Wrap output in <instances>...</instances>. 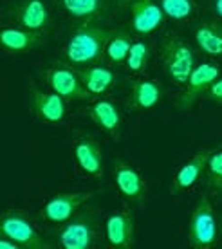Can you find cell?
Instances as JSON below:
<instances>
[{"instance_id": "6da1fadb", "label": "cell", "mask_w": 222, "mask_h": 249, "mask_svg": "<svg viewBox=\"0 0 222 249\" xmlns=\"http://www.w3.org/2000/svg\"><path fill=\"white\" fill-rule=\"evenodd\" d=\"M114 31L103 29L101 25L94 24L92 20H87L85 24L78 27L71 35L65 47V56L74 65H91L101 60L107 51L109 40Z\"/></svg>"}, {"instance_id": "7a4b0ae2", "label": "cell", "mask_w": 222, "mask_h": 249, "mask_svg": "<svg viewBox=\"0 0 222 249\" xmlns=\"http://www.w3.org/2000/svg\"><path fill=\"white\" fill-rule=\"evenodd\" d=\"M188 238L193 249H210L217 242V220L215 212L208 195L203 193L197 199L188 226Z\"/></svg>"}, {"instance_id": "3957f363", "label": "cell", "mask_w": 222, "mask_h": 249, "mask_svg": "<svg viewBox=\"0 0 222 249\" xmlns=\"http://www.w3.org/2000/svg\"><path fill=\"white\" fill-rule=\"evenodd\" d=\"M161 58H163L168 76L175 83L185 85L190 78L191 71L195 69V56H193L190 45L185 44L177 36H168L161 47Z\"/></svg>"}, {"instance_id": "277c9868", "label": "cell", "mask_w": 222, "mask_h": 249, "mask_svg": "<svg viewBox=\"0 0 222 249\" xmlns=\"http://www.w3.org/2000/svg\"><path fill=\"white\" fill-rule=\"evenodd\" d=\"M96 237V212L92 208L76 213L58 233V244L65 249H89Z\"/></svg>"}, {"instance_id": "5b68a950", "label": "cell", "mask_w": 222, "mask_h": 249, "mask_svg": "<svg viewBox=\"0 0 222 249\" xmlns=\"http://www.w3.org/2000/svg\"><path fill=\"white\" fill-rule=\"evenodd\" d=\"M0 233L2 237L15 240L24 249H49L51 244L43 240L35 226L18 212H6L0 220Z\"/></svg>"}, {"instance_id": "8992f818", "label": "cell", "mask_w": 222, "mask_h": 249, "mask_svg": "<svg viewBox=\"0 0 222 249\" xmlns=\"http://www.w3.org/2000/svg\"><path fill=\"white\" fill-rule=\"evenodd\" d=\"M45 80L51 90H55L65 100H89L92 96L83 85L76 69L65 63H55L53 67L47 69Z\"/></svg>"}, {"instance_id": "52a82bcc", "label": "cell", "mask_w": 222, "mask_h": 249, "mask_svg": "<svg viewBox=\"0 0 222 249\" xmlns=\"http://www.w3.org/2000/svg\"><path fill=\"white\" fill-rule=\"evenodd\" d=\"M92 197V192L58 193L45 202V206L42 208V217L53 224H63L69 218H73L81 206Z\"/></svg>"}, {"instance_id": "ba28073f", "label": "cell", "mask_w": 222, "mask_h": 249, "mask_svg": "<svg viewBox=\"0 0 222 249\" xmlns=\"http://www.w3.org/2000/svg\"><path fill=\"white\" fill-rule=\"evenodd\" d=\"M221 76V67H217L213 63H203L191 71L190 78L185 85V92L181 94L177 107L181 110H188L199 101L201 96L206 94V90L210 89V85Z\"/></svg>"}, {"instance_id": "9c48e42d", "label": "cell", "mask_w": 222, "mask_h": 249, "mask_svg": "<svg viewBox=\"0 0 222 249\" xmlns=\"http://www.w3.org/2000/svg\"><path fill=\"white\" fill-rule=\"evenodd\" d=\"M27 105L31 112L45 123H58L65 118V98L55 90L43 92L40 89H31L27 94Z\"/></svg>"}, {"instance_id": "30bf717a", "label": "cell", "mask_w": 222, "mask_h": 249, "mask_svg": "<svg viewBox=\"0 0 222 249\" xmlns=\"http://www.w3.org/2000/svg\"><path fill=\"white\" fill-rule=\"evenodd\" d=\"M132 27L139 35L154 33L165 20V13L155 0H129Z\"/></svg>"}, {"instance_id": "8fae6325", "label": "cell", "mask_w": 222, "mask_h": 249, "mask_svg": "<svg viewBox=\"0 0 222 249\" xmlns=\"http://www.w3.org/2000/svg\"><path fill=\"white\" fill-rule=\"evenodd\" d=\"M105 235L112 248L130 249L134 246V215L132 212H116L107 218Z\"/></svg>"}, {"instance_id": "7c38bea8", "label": "cell", "mask_w": 222, "mask_h": 249, "mask_svg": "<svg viewBox=\"0 0 222 249\" xmlns=\"http://www.w3.org/2000/svg\"><path fill=\"white\" fill-rule=\"evenodd\" d=\"M114 181L123 197L132 202H143L147 195V184L134 166H130L129 162L117 161L114 164Z\"/></svg>"}, {"instance_id": "4fadbf2b", "label": "cell", "mask_w": 222, "mask_h": 249, "mask_svg": "<svg viewBox=\"0 0 222 249\" xmlns=\"http://www.w3.org/2000/svg\"><path fill=\"white\" fill-rule=\"evenodd\" d=\"M76 162L87 175L101 177L103 175V156L98 141L92 136H81L74 143Z\"/></svg>"}, {"instance_id": "5bb4252c", "label": "cell", "mask_w": 222, "mask_h": 249, "mask_svg": "<svg viewBox=\"0 0 222 249\" xmlns=\"http://www.w3.org/2000/svg\"><path fill=\"white\" fill-rule=\"evenodd\" d=\"M211 152H213V150H199L190 161L185 162V164L181 166L179 172L173 177L172 190H170L172 195H179V193H183L185 190L191 188L199 179H201L203 172L206 170V162L210 159Z\"/></svg>"}, {"instance_id": "9a60e30c", "label": "cell", "mask_w": 222, "mask_h": 249, "mask_svg": "<svg viewBox=\"0 0 222 249\" xmlns=\"http://www.w3.org/2000/svg\"><path fill=\"white\" fill-rule=\"evenodd\" d=\"M163 98V89L155 80H134L130 83L129 105L136 110H148L155 107Z\"/></svg>"}, {"instance_id": "2e32d148", "label": "cell", "mask_w": 222, "mask_h": 249, "mask_svg": "<svg viewBox=\"0 0 222 249\" xmlns=\"http://www.w3.org/2000/svg\"><path fill=\"white\" fill-rule=\"evenodd\" d=\"M17 20L22 27L42 33L49 25V11L42 0H24L15 9Z\"/></svg>"}, {"instance_id": "e0dca14e", "label": "cell", "mask_w": 222, "mask_h": 249, "mask_svg": "<svg viewBox=\"0 0 222 249\" xmlns=\"http://www.w3.org/2000/svg\"><path fill=\"white\" fill-rule=\"evenodd\" d=\"M42 42V35L25 27H4L0 33V44L9 53L31 51Z\"/></svg>"}, {"instance_id": "ac0fdd59", "label": "cell", "mask_w": 222, "mask_h": 249, "mask_svg": "<svg viewBox=\"0 0 222 249\" xmlns=\"http://www.w3.org/2000/svg\"><path fill=\"white\" fill-rule=\"evenodd\" d=\"M91 119L101 130L112 137H119L121 134V114L117 107L109 100H99L91 107Z\"/></svg>"}, {"instance_id": "d6986e66", "label": "cell", "mask_w": 222, "mask_h": 249, "mask_svg": "<svg viewBox=\"0 0 222 249\" xmlns=\"http://www.w3.org/2000/svg\"><path fill=\"white\" fill-rule=\"evenodd\" d=\"M91 94H105L114 85L116 76L107 67H74Z\"/></svg>"}, {"instance_id": "ffe728a7", "label": "cell", "mask_w": 222, "mask_h": 249, "mask_svg": "<svg viewBox=\"0 0 222 249\" xmlns=\"http://www.w3.org/2000/svg\"><path fill=\"white\" fill-rule=\"evenodd\" d=\"M195 42L210 56H222V24L201 22L195 29Z\"/></svg>"}, {"instance_id": "44dd1931", "label": "cell", "mask_w": 222, "mask_h": 249, "mask_svg": "<svg viewBox=\"0 0 222 249\" xmlns=\"http://www.w3.org/2000/svg\"><path fill=\"white\" fill-rule=\"evenodd\" d=\"M60 4L74 18L94 20L107 11L109 0H60Z\"/></svg>"}, {"instance_id": "7402d4cb", "label": "cell", "mask_w": 222, "mask_h": 249, "mask_svg": "<svg viewBox=\"0 0 222 249\" xmlns=\"http://www.w3.org/2000/svg\"><path fill=\"white\" fill-rule=\"evenodd\" d=\"M134 44V40L130 36L129 31H114L112 38L109 40V45H107V56L112 63H123L127 60L130 53V47Z\"/></svg>"}, {"instance_id": "603a6c76", "label": "cell", "mask_w": 222, "mask_h": 249, "mask_svg": "<svg viewBox=\"0 0 222 249\" xmlns=\"http://www.w3.org/2000/svg\"><path fill=\"white\" fill-rule=\"evenodd\" d=\"M148 58H150V47H148L145 42H134L132 47H130V53L127 60H125V65L129 69L130 72H143L148 65Z\"/></svg>"}, {"instance_id": "cb8c5ba5", "label": "cell", "mask_w": 222, "mask_h": 249, "mask_svg": "<svg viewBox=\"0 0 222 249\" xmlns=\"http://www.w3.org/2000/svg\"><path fill=\"white\" fill-rule=\"evenodd\" d=\"M206 181L215 193H222V150H213L206 162Z\"/></svg>"}, {"instance_id": "d4e9b609", "label": "cell", "mask_w": 222, "mask_h": 249, "mask_svg": "<svg viewBox=\"0 0 222 249\" xmlns=\"http://www.w3.org/2000/svg\"><path fill=\"white\" fill-rule=\"evenodd\" d=\"M163 13L173 20H186L193 13V0H157Z\"/></svg>"}, {"instance_id": "484cf974", "label": "cell", "mask_w": 222, "mask_h": 249, "mask_svg": "<svg viewBox=\"0 0 222 249\" xmlns=\"http://www.w3.org/2000/svg\"><path fill=\"white\" fill-rule=\"evenodd\" d=\"M206 98L210 101H213V103H219V105H222V78L219 76L213 83L210 85V89L206 90V94H204Z\"/></svg>"}, {"instance_id": "4316f807", "label": "cell", "mask_w": 222, "mask_h": 249, "mask_svg": "<svg viewBox=\"0 0 222 249\" xmlns=\"http://www.w3.org/2000/svg\"><path fill=\"white\" fill-rule=\"evenodd\" d=\"M0 249H20V246L15 240L7 237H2L0 238Z\"/></svg>"}, {"instance_id": "83f0119b", "label": "cell", "mask_w": 222, "mask_h": 249, "mask_svg": "<svg viewBox=\"0 0 222 249\" xmlns=\"http://www.w3.org/2000/svg\"><path fill=\"white\" fill-rule=\"evenodd\" d=\"M213 7H215V13H217V15H219V17L222 18V0H215Z\"/></svg>"}, {"instance_id": "f1b7e54d", "label": "cell", "mask_w": 222, "mask_h": 249, "mask_svg": "<svg viewBox=\"0 0 222 249\" xmlns=\"http://www.w3.org/2000/svg\"><path fill=\"white\" fill-rule=\"evenodd\" d=\"M121 2H123V0H121Z\"/></svg>"}]
</instances>
